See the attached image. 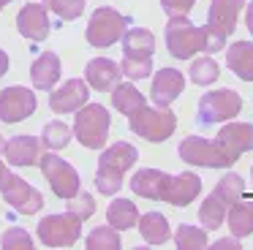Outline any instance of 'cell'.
I'll use <instances>...</instances> for the list:
<instances>
[{"label":"cell","instance_id":"obj_14","mask_svg":"<svg viewBox=\"0 0 253 250\" xmlns=\"http://www.w3.org/2000/svg\"><path fill=\"white\" fill-rule=\"evenodd\" d=\"M39 101H36V92L28 90V87H6L0 90V120L6 125H14V123H22L25 117L36 112Z\"/></svg>","mask_w":253,"mask_h":250},{"label":"cell","instance_id":"obj_23","mask_svg":"<svg viewBox=\"0 0 253 250\" xmlns=\"http://www.w3.org/2000/svg\"><path fill=\"white\" fill-rule=\"evenodd\" d=\"M123 52L126 57H153L155 52V36L147 27H133L123 33Z\"/></svg>","mask_w":253,"mask_h":250},{"label":"cell","instance_id":"obj_36","mask_svg":"<svg viewBox=\"0 0 253 250\" xmlns=\"http://www.w3.org/2000/svg\"><path fill=\"white\" fill-rule=\"evenodd\" d=\"M193 3H196V0H161V5H164L169 19L171 16H188L193 8Z\"/></svg>","mask_w":253,"mask_h":250},{"label":"cell","instance_id":"obj_38","mask_svg":"<svg viewBox=\"0 0 253 250\" xmlns=\"http://www.w3.org/2000/svg\"><path fill=\"white\" fill-rule=\"evenodd\" d=\"M6 71H8V54L3 52V49H0V76L6 74Z\"/></svg>","mask_w":253,"mask_h":250},{"label":"cell","instance_id":"obj_33","mask_svg":"<svg viewBox=\"0 0 253 250\" xmlns=\"http://www.w3.org/2000/svg\"><path fill=\"white\" fill-rule=\"evenodd\" d=\"M120 71H123V76H128L133 82L147 79L153 74V57H123Z\"/></svg>","mask_w":253,"mask_h":250},{"label":"cell","instance_id":"obj_22","mask_svg":"<svg viewBox=\"0 0 253 250\" xmlns=\"http://www.w3.org/2000/svg\"><path fill=\"white\" fill-rule=\"evenodd\" d=\"M226 65L242 82H253V41H234L226 49Z\"/></svg>","mask_w":253,"mask_h":250},{"label":"cell","instance_id":"obj_13","mask_svg":"<svg viewBox=\"0 0 253 250\" xmlns=\"http://www.w3.org/2000/svg\"><path fill=\"white\" fill-rule=\"evenodd\" d=\"M0 190H3L6 201L11 204V209L19 212V215H36V212L44 207V196H41L33 185H28L22 177H17V174H11V171H6V179H3Z\"/></svg>","mask_w":253,"mask_h":250},{"label":"cell","instance_id":"obj_20","mask_svg":"<svg viewBox=\"0 0 253 250\" xmlns=\"http://www.w3.org/2000/svg\"><path fill=\"white\" fill-rule=\"evenodd\" d=\"M182 87H185V76L177 68H161L153 79V90H150V98H153L155 106H169L180 98Z\"/></svg>","mask_w":253,"mask_h":250},{"label":"cell","instance_id":"obj_18","mask_svg":"<svg viewBox=\"0 0 253 250\" xmlns=\"http://www.w3.org/2000/svg\"><path fill=\"white\" fill-rule=\"evenodd\" d=\"M3 152L11 166H36L39 158L44 155V144L36 136H11L3 144Z\"/></svg>","mask_w":253,"mask_h":250},{"label":"cell","instance_id":"obj_6","mask_svg":"<svg viewBox=\"0 0 253 250\" xmlns=\"http://www.w3.org/2000/svg\"><path fill=\"white\" fill-rule=\"evenodd\" d=\"M109 125H112V117L106 112V106H101V103H84V106L77 109L74 136L87 150H101L106 144V139H109Z\"/></svg>","mask_w":253,"mask_h":250},{"label":"cell","instance_id":"obj_17","mask_svg":"<svg viewBox=\"0 0 253 250\" xmlns=\"http://www.w3.org/2000/svg\"><path fill=\"white\" fill-rule=\"evenodd\" d=\"M84 103H87V82L84 79H68L49 95V106L55 114H71Z\"/></svg>","mask_w":253,"mask_h":250},{"label":"cell","instance_id":"obj_11","mask_svg":"<svg viewBox=\"0 0 253 250\" xmlns=\"http://www.w3.org/2000/svg\"><path fill=\"white\" fill-rule=\"evenodd\" d=\"M39 166H41V174L46 177V182H49L52 193H55L57 199H71V196L82 188V185H79V171L71 163L63 161V158L46 152V155L39 158Z\"/></svg>","mask_w":253,"mask_h":250},{"label":"cell","instance_id":"obj_43","mask_svg":"<svg viewBox=\"0 0 253 250\" xmlns=\"http://www.w3.org/2000/svg\"><path fill=\"white\" fill-rule=\"evenodd\" d=\"M251 209H253V201H251Z\"/></svg>","mask_w":253,"mask_h":250},{"label":"cell","instance_id":"obj_28","mask_svg":"<svg viewBox=\"0 0 253 250\" xmlns=\"http://www.w3.org/2000/svg\"><path fill=\"white\" fill-rule=\"evenodd\" d=\"M68 141H71V128H68L66 123H60V120H52V123L44 125L41 144H44L46 150H63V147H68Z\"/></svg>","mask_w":253,"mask_h":250},{"label":"cell","instance_id":"obj_15","mask_svg":"<svg viewBox=\"0 0 253 250\" xmlns=\"http://www.w3.org/2000/svg\"><path fill=\"white\" fill-rule=\"evenodd\" d=\"M215 141L226 152V158L231 163H237L240 155L253 150V125L251 123H226L220 128V133L215 136Z\"/></svg>","mask_w":253,"mask_h":250},{"label":"cell","instance_id":"obj_37","mask_svg":"<svg viewBox=\"0 0 253 250\" xmlns=\"http://www.w3.org/2000/svg\"><path fill=\"white\" fill-rule=\"evenodd\" d=\"M240 248V237H226V239H218V242H212V250H237Z\"/></svg>","mask_w":253,"mask_h":250},{"label":"cell","instance_id":"obj_42","mask_svg":"<svg viewBox=\"0 0 253 250\" xmlns=\"http://www.w3.org/2000/svg\"><path fill=\"white\" fill-rule=\"evenodd\" d=\"M6 3H11V0H0V5H6Z\"/></svg>","mask_w":253,"mask_h":250},{"label":"cell","instance_id":"obj_39","mask_svg":"<svg viewBox=\"0 0 253 250\" xmlns=\"http://www.w3.org/2000/svg\"><path fill=\"white\" fill-rule=\"evenodd\" d=\"M245 22H248V30L253 33V0H251V5H248V14H245Z\"/></svg>","mask_w":253,"mask_h":250},{"label":"cell","instance_id":"obj_9","mask_svg":"<svg viewBox=\"0 0 253 250\" xmlns=\"http://www.w3.org/2000/svg\"><path fill=\"white\" fill-rule=\"evenodd\" d=\"M36 234L46 248H71L82 237V220L68 209L63 215H46L41 217Z\"/></svg>","mask_w":253,"mask_h":250},{"label":"cell","instance_id":"obj_4","mask_svg":"<svg viewBox=\"0 0 253 250\" xmlns=\"http://www.w3.org/2000/svg\"><path fill=\"white\" fill-rule=\"evenodd\" d=\"M242 193H245V182H242L240 174H234V171L226 174V177L215 185L212 193L202 201V207H199V220H202V226L220 228L229 207L234 204L237 199H242Z\"/></svg>","mask_w":253,"mask_h":250},{"label":"cell","instance_id":"obj_7","mask_svg":"<svg viewBox=\"0 0 253 250\" xmlns=\"http://www.w3.org/2000/svg\"><path fill=\"white\" fill-rule=\"evenodd\" d=\"M128 25H131V19H128L126 14L104 5V8L93 11V16H90V22H87V30H84V38H87V43H93L95 49H106V46L120 41L123 33L128 30Z\"/></svg>","mask_w":253,"mask_h":250},{"label":"cell","instance_id":"obj_32","mask_svg":"<svg viewBox=\"0 0 253 250\" xmlns=\"http://www.w3.org/2000/svg\"><path fill=\"white\" fill-rule=\"evenodd\" d=\"M188 74H191L193 84H212L218 79V63L212 57H199V60H193Z\"/></svg>","mask_w":253,"mask_h":250},{"label":"cell","instance_id":"obj_3","mask_svg":"<svg viewBox=\"0 0 253 250\" xmlns=\"http://www.w3.org/2000/svg\"><path fill=\"white\" fill-rule=\"evenodd\" d=\"M166 49L171 57L188 60L196 52H210V33L207 27H196L188 22V16H171L166 22Z\"/></svg>","mask_w":253,"mask_h":250},{"label":"cell","instance_id":"obj_35","mask_svg":"<svg viewBox=\"0 0 253 250\" xmlns=\"http://www.w3.org/2000/svg\"><path fill=\"white\" fill-rule=\"evenodd\" d=\"M0 245L8 248V250H30V248H33V237H30L25 228L14 226V228H8V231H3Z\"/></svg>","mask_w":253,"mask_h":250},{"label":"cell","instance_id":"obj_27","mask_svg":"<svg viewBox=\"0 0 253 250\" xmlns=\"http://www.w3.org/2000/svg\"><path fill=\"white\" fill-rule=\"evenodd\" d=\"M106 220H109V226H115L117 231H126V228H133L139 220V209L133 201L128 199H115L109 204V209H106Z\"/></svg>","mask_w":253,"mask_h":250},{"label":"cell","instance_id":"obj_8","mask_svg":"<svg viewBox=\"0 0 253 250\" xmlns=\"http://www.w3.org/2000/svg\"><path fill=\"white\" fill-rule=\"evenodd\" d=\"M245 8V0H212L207 14V33H210V52H220L226 38L234 33L240 11Z\"/></svg>","mask_w":253,"mask_h":250},{"label":"cell","instance_id":"obj_34","mask_svg":"<svg viewBox=\"0 0 253 250\" xmlns=\"http://www.w3.org/2000/svg\"><path fill=\"white\" fill-rule=\"evenodd\" d=\"M44 5L60 19H79L84 14V0H44Z\"/></svg>","mask_w":253,"mask_h":250},{"label":"cell","instance_id":"obj_30","mask_svg":"<svg viewBox=\"0 0 253 250\" xmlns=\"http://www.w3.org/2000/svg\"><path fill=\"white\" fill-rule=\"evenodd\" d=\"M174 242H177V248H182V250L207 248V231H202V228H196V226H188V223H180V228H177V234H174Z\"/></svg>","mask_w":253,"mask_h":250},{"label":"cell","instance_id":"obj_29","mask_svg":"<svg viewBox=\"0 0 253 250\" xmlns=\"http://www.w3.org/2000/svg\"><path fill=\"white\" fill-rule=\"evenodd\" d=\"M120 231L115 226H98L93 228V234L87 237V248L90 250H117L120 248Z\"/></svg>","mask_w":253,"mask_h":250},{"label":"cell","instance_id":"obj_5","mask_svg":"<svg viewBox=\"0 0 253 250\" xmlns=\"http://www.w3.org/2000/svg\"><path fill=\"white\" fill-rule=\"evenodd\" d=\"M128 128L133 130L136 136L147 141H166L177 128V117L174 112H169V106H139L133 114H128Z\"/></svg>","mask_w":253,"mask_h":250},{"label":"cell","instance_id":"obj_12","mask_svg":"<svg viewBox=\"0 0 253 250\" xmlns=\"http://www.w3.org/2000/svg\"><path fill=\"white\" fill-rule=\"evenodd\" d=\"M180 161L191 163V166H204V168H229L231 161L226 152L218 147V141H207L202 136H185L177 150Z\"/></svg>","mask_w":253,"mask_h":250},{"label":"cell","instance_id":"obj_41","mask_svg":"<svg viewBox=\"0 0 253 250\" xmlns=\"http://www.w3.org/2000/svg\"><path fill=\"white\" fill-rule=\"evenodd\" d=\"M3 144H6V139H3V136H0V152H3Z\"/></svg>","mask_w":253,"mask_h":250},{"label":"cell","instance_id":"obj_19","mask_svg":"<svg viewBox=\"0 0 253 250\" xmlns=\"http://www.w3.org/2000/svg\"><path fill=\"white\" fill-rule=\"evenodd\" d=\"M120 76H123L120 63H115L109 57H93L84 65V82H87V87L101 90V92H109L120 82Z\"/></svg>","mask_w":253,"mask_h":250},{"label":"cell","instance_id":"obj_31","mask_svg":"<svg viewBox=\"0 0 253 250\" xmlns=\"http://www.w3.org/2000/svg\"><path fill=\"white\" fill-rule=\"evenodd\" d=\"M66 209L74 212L79 220H87V217H93V212H95V199H93V193H87V190L79 188L77 193L71 196V199H66Z\"/></svg>","mask_w":253,"mask_h":250},{"label":"cell","instance_id":"obj_44","mask_svg":"<svg viewBox=\"0 0 253 250\" xmlns=\"http://www.w3.org/2000/svg\"><path fill=\"white\" fill-rule=\"evenodd\" d=\"M251 177H253V168H251Z\"/></svg>","mask_w":253,"mask_h":250},{"label":"cell","instance_id":"obj_26","mask_svg":"<svg viewBox=\"0 0 253 250\" xmlns=\"http://www.w3.org/2000/svg\"><path fill=\"white\" fill-rule=\"evenodd\" d=\"M226 220H229V228L234 237H251L253 234V209H251V201H242L237 199L234 204L229 207L226 212Z\"/></svg>","mask_w":253,"mask_h":250},{"label":"cell","instance_id":"obj_16","mask_svg":"<svg viewBox=\"0 0 253 250\" xmlns=\"http://www.w3.org/2000/svg\"><path fill=\"white\" fill-rule=\"evenodd\" d=\"M17 30L22 33L28 41H44L49 36V14H46L44 3H28L22 11L17 14Z\"/></svg>","mask_w":253,"mask_h":250},{"label":"cell","instance_id":"obj_40","mask_svg":"<svg viewBox=\"0 0 253 250\" xmlns=\"http://www.w3.org/2000/svg\"><path fill=\"white\" fill-rule=\"evenodd\" d=\"M3 179H6V163L0 161V185H3Z\"/></svg>","mask_w":253,"mask_h":250},{"label":"cell","instance_id":"obj_1","mask_svg":"<svg viewBox=\"0 0 253 250\" xmlns=\"http://www.w3.org/2000/svg\"><path fill=\"white\" fill-rule=\"evenodd\" d=\"M131 190L150 201H166L174 207H188L202 193V179L193 171H182L177 177L158 168H139L131 179Z\"/></svg>","mask_w":253,"mask_h":250},{"label":"cell","instance_id":"obj_21","mask_svg":"<svg viewBox=\"0 0 253 250\" xmlns=\"http://www.w3.org/2000/svg\"><path fill=\"white\" fill-rule=\"evenodd\" d=\"M30 79L36 90H52L60 79V57L55 52H44L30 65Z\"/></svg>","mask_w":253,"mask_h":250},{"label":"cell","instance_id":"obj_25","mask_svg":"<svg viewBox=\"0 0 253 250\" xmlns=\"http://www.w3.org/2000/svg\"><path fill=\"white\" fill-rule=\"evenodd\" d=\"M109 92H112V103H115V109H117V112H123V114H133L139 106L147 103V101H144V95L136 90V84H131V82H123V84L117 82Z\"/></svg>","mask_w":253,"mask_h":250},{"label":"cell","instance_id":"obj_24","mask_svg":"<svg viewBox=\"0 0 253 250\" xmlns=\"http://www.w3.org/2000/svg\"><path fill=\"white\" fill-rule=\"evenodd\" d=\"M139 231H142V239L147 245H164L171 237L169 223L161 212H147V215L139 217Z\"/></svg>","mask_w":253,"mask_h":250},{"label":"cell","instance_id":"obj_10","mask_svg":"<svg viewBox=\"0 0 253 250\" xmlns=\"http://www.w3.org/2000/svg\"><path fill=\"white\" fill-rule=\"evenodd\" d=\"M242 109V98L234 90L223 87V90H212L207 95H202L199 101V123L202 125H215V123H229L231 117H237Z\"/></svg>","mask_w":253,"mask_h":250},{"label":"cell","instance_id":"obj_2","mask_svg":"<svg viewBox=\"0 0 253 250\" xmlns=\"http://www.w3.org/2000/svg\"><path fill=\"white\" fill-rule=\"evenodd\" d=\"M136 161H139V152L128 141H115L112 147H106L98 161V168H95V190L104 196H115L123 188L126 171L133 168Z\"/></svg>","mask_w":253,"mask_h":250}]
</instances>
